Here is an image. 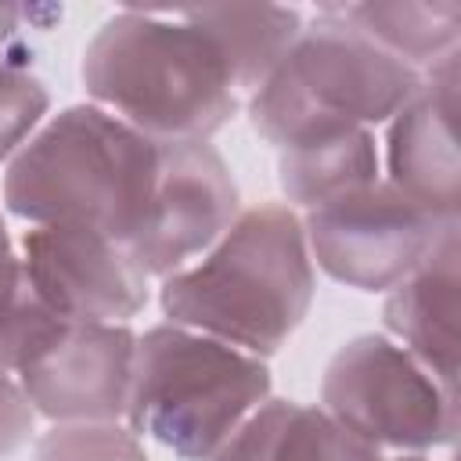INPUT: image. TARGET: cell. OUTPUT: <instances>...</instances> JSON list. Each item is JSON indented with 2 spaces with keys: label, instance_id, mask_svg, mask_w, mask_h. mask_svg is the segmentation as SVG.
I'll return each mask as SVG.
<instances>
[{
  "label": "cell",
  "instance_id": "8",
  "mask_svg": "<svg viewBox=\"0 0 461 461\" xmlns=\"http://www.w3.org/2000/svg\"><path fill=\"white\" fill-rule=\"evenodd\" d=\"M241 198L230 166L209 140H158L155 191L140 234L130 241L148 277L184 270L238 220Z\"/></svg>",
  "mask_w": 461,
  "mask_h": 461
},
{
  "label": "cell",
  "instance_id": "12",
  "mask_svg": "<svg viewBox=\"0 0 461 461\" xmlns=\"http://www.w3.org/2000/svg\"><path fill=\"white\" fill-rule=\"evenodd\" d=\"M461 241L450 227L436 249L385 295L382 317L400 346L443 385H457V313H461Z\"/></svg>",
  "mask_w": 461,
  "mask_h": 461
},
{
  "label": "cell",
  "instance_id": "3",
  "mask_svg": "<svg viewBox=\"0 0 461 461\" xmlns=\"http://www.w3.org/2000/svg\"><path fill=\"white\" fill-rule=\"evenodd\" d=\"M158 140L97 104H72L7 162L4 205L32 227H86L130 249L155 191Z\"/></svg>",
  "mask_w": 461,
  "mask_h": 461
},
{
  "label": "cell",
  "instance_id": "21",
  "mask_svg": "<svg viewBox=\"0 0 461 461\" xmlns=\"http://www.w3.org/2000/svg\"><path fill=\"white\" fill-rule=\"evenodd\" d=\"M22 18H25V7H18V4H0V43H7V40L22 29Z\"/></svg>",
  "mask_w": 461,
  "mask_h": 461
},
{
  "label": "cell",
  "instance_id": "13",
  "mask_svg": "<svg viewBox=\"0 0 461 461\" xmlns=\"http://www.w3.org/2000/svg\"><path fill=\"white\" fill-rule=\"evenodd\" d=\"M212 461H382V454L313 403L263 400Z\"/></svg>",
  "mask_w": 461,
  "mask_h": 461
},
{
  "label": "cell",
  "instance_id": "17",
  "mask_svg": "<svg viewBox=\"0 0 461 461\" xmlns=\"http://www.w3.org/2000/svg\"><path fill=\"white\" fill-rule=\"evenodd\" d=\"M25 277V263L11 245L7 223L0 220V371L18 375L61 328Z\"/></svg>",
  "mask_w": 461,
  "mask_h": 461
},
{
  "label": "cell",
  "instance_id": "6",
  "mask_svg": "<svg viewBox=\"0 0 461 461\" xmlns=\"http://www.w3.org/2000/svg\"><path fill=\"white\" fill-rule=\"evenodd\" d=\"M321 411L375 450L421 454L457 436L454 389L389 335H357L328 360Z\"/></svg>",
  "mask_w": 461,
  "mask_h": 461
},
{
  "label": "cell",
  "instance_id": "7",
  "mask_svg": "<svg viewBox=\"0 0 461 461\" xmlns=\"http://www.w3.org/2000/svg\"><path fill=\"white\" fill-rule=\"evenodd\" d=\"M457 223L375 180L342 198H331L303 216L310 259L335 281L360 292L396 288Z\"/></svg>",
  "mask_w": 461,
  "mask_h": 461
},
{
  "label": "cell",
  "instance_id": "4",
  "mask_svg": "<svg viewBox=\"0 0 461 461\" xmlns=\"http://www.w3.org/2000/svg\"><path fill=\"white\" fill-rule=\"evenodd\" d=\"M263 400H270L267 360L169 321L137 335L130 432L180 461H212Z\"/></svg>",
  "mask_w": 461,
  "mask_h": 461
},
{
  "label": "cell",
  "instance_id": "20",
  "mask_svg": "<svg viewBox=\"0 0 461 461\" xmlns=\"http://www.w3.org/2000/svg\"><path fill=\"white\" fill-rule=\"evenodd\" d=\"M32 429H36V411H32L25 389L18 385V378L0 371V457L25 447Z\"/></svg>",
  "mask_w": 461,
  "mask_h": 461
},
{
  "label": "cell",
  "instance_id": "19",
  "mask_svg": "<svg viewBox=\"0 0 461 461\" xmlns=\"http://www.w3.org/2000/svg\"><path fill=\"white\" fill-rule=\"evenodd\" d=\"M50 108V94L43 79H36L25 65L0 58V162L14 158V151L36 133Z\"/></svg>",
  "mask_w": 461,
  "mask_h": 461
},
{
  "label": "cell",
  "instance_id": "9",
  "mask_svg": "<svg viewBox=\"0 0 461 461\" xmlns=\"http://www.w3.org/2000/svg\"><path fill=\"white\" fill-rule=\"evenodd\" d=\"M22 263L40 303L76 324H126L148 299V270L133 252L86 227H32L22 234Z\"/></svg>",
  "mask_w": 461,
  "mask_h": 461
},
{
  "label": "cell",
  "instance_id": "5",
  "mask_svg": "<svg viewBox=\"0 0 461 461\" xmlns=\"http://www.w3.org/2000/svg\"><path fill=\"white\" fill-rule=\"evenodd\" d=\"M421 86V72L382 50L335 4L299 29L281 65L249 97L252 130L281 148L324 126L389 122Z\"/></svg>",
  "mask_w": 461,
  "mask_h": 461
},
{
  "label": "cell",
  "instance_id": "11",
  "mask_svg": "<svg viewBox=\"0 0 461 461\" xmlns=\"http://www.w3.org/2000/svg\"><path fill=\"white\" fill-rule=\"evenodd\" d=\"M457 50L421 72L418 94L389 119L385 166L389 184L432 209L439 220H461V158H457Z\"/></svg>",
  "mask_w": 461,
  "mask_h": 461
},
{
  "label": "cell",
  "instance_id": "1",
  "mask_svg": "<svg viewBox=\"0 0 461 461\" xmlns=\"http://www.w3.org/2000/svg\"><path fill=\"white\" fill-rule=\"evenodd\" d=\"M313 292L303 216L285 202H259L241 209L198 263L162 277L158 306L169 324L263 360L303 324Z\"/></svg>",
  "mask_w": 461,
  "mask_h": 461
},
{
  "label": "cell",
  "instance_id": "18",
  "mask_svg": "<svg viewBox=\"0 0 461 461\" xmlns=\"http://www.w3.org/2000/svg\"><path fill=\"white\" fill-rule=\"evenodd\" d=\"M32 461H151L140 436L119 421L101 425H54L36 439Z\"/></svg>",
  "mask_w": 461,
  "mask_h": 461
},
{
  "label": "cell",
  "instance_id": "16",
  "mask_svg": "<svg viewBox=\"0 0 461 461\" xmlns=\"http://www.w3.org/2000/svg\"><path fill=\"white\" fill-rule=\"evenodd\" d=\"M339 14L357 25L382 50L400 58L403 65L425 72L450 50H457L461 36V4L457 0H364V4H335Z\"/></svg>",
  "mask_w": 461,
  "mask_h": 461
},
{
  "label": "cell",
  "instance_id": "14",
  "mask_svg": "<svg viewBox=\"0 0 461 461\" xmlns=\"http://www.w3.org/2000/svg\"><path fill=\"white\" fill-rule=\"evenodd\" d=\"M277 180L295 209H317L378 180V144L367 126H324L277 148Z\"/></svg>",
  "mask_w": 461,
  "mask_h": 461
},
{
  "label": "cell",
  "instance_id": "15",
  "mask_svg": "<svg viewBox=\"0 0 461 461\" xmlns=\"http://www.w3.org/2000/svg\"><path fill=\"white\" fill-rule=\"evenodd\" d=\"M180 11L212 36L241 97H252L263 86L303 29L295 7L274 4H205Z\"/></svg>",
  "mask_w": 461,
  "mask_h": 461
},
{
  "label": "cell",
  "instance_id": "10",
  "mask_svg": "<svg viewBox=\"0 0 461 461\" xmlns=\"http://www.w3.org/2000/svg\"><path fill=\"white\" fill-rule=\"evenodd\" d=\"M137 335L126 324L65 321L18 371L36 414L54 425H101L126 418Z\"/></svg>",
  "mask_w": 461,
  "mask_h": 461
},
{
  "label": "cell",
  "instance_id": "2",
  "mask_svg": "<svg viewBox=\"0 0 461 461\" xmlns=\"http://www.w3.org/2000/svg\"><path fill=\"white\" fill-rule=\"evenodd\" d=\"M90 101L151 140H209L241 94L212 36L184 11L112 14L79 65Z\"/></svg>",
  "mask_w": 461,
  "mask_h": 461
},
{
  "label": "cell",
  "instance_id": "22",
  "mask_svg": "<svg viewBox=\"0 0 461 461\" xmlns=\"http://www.w3.org/2000/svg\"><path fill=\"white\" fill-rule=\"evenodd\" d=\"M389 461H429V457H421V454H400V457H389Z\"/></svg>",
  "mask_w": 461,
  "mask_h": 461
}]
</instances>
